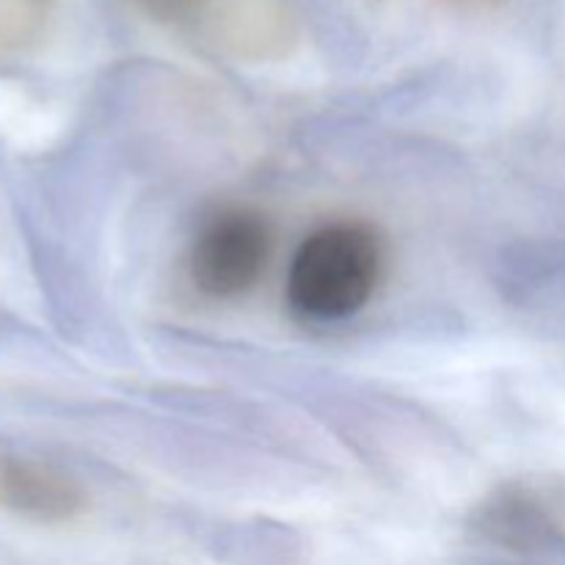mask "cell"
I'll return each instance as SVG.
<instances>
[{"label":"cell","mask_w":565,"mask_h":565,"mask_svg":"<svg viewBox=\"0 0 565 565\" xmlns=\"http://www.w3.org/2000/svg\"><path fill=\"white\" fill-rule=\"evenodd\" d=\"M381 265L384 252L373 226L359 221L326 224L292 254L287 301L309 320H345L373 298Z\"/></svg>","instance_id":"6da1fadb"},{"label":"cell","mask_w":565,"mask_h":565,"mask_svg":"<svg viewBox=\"0 0 565 565\" xmlns=\"http://www.w3.org/2000/svg\"><path fill=\"white\" fill-rule=\"evenodd\" d=\"M0 508L33 522L61 524L86 511V491L50 463L0 452Z\"/></svg>","instance_id":"277c9868"},{"label":"cell","mask_w":565,"mask_h":565,"mask_svg":"<svg viewBox=\"0 0 565 565\" xmlns=\"http://www.w3.org/2000/svg\"><path fill=\"white\" fill-rule=\"evenodd\" d=\"M158 22L191 31L235 61L268 64L296 50L301 25L290 0H136Z\"/></svg>","instance_id":"7a4b0ae2"},{"label":"cell","mask_w":565,"mask_h":565,"mask_svg":"<svg viewBox=\"0 0 565 565\" xmlns=\"http://www.w3.org/2000/svg\"><path fill=\"white\" fill-rule=\"evenodd\" d=\"M274 235L257 210L230 207L204 221L191 248V279L204 296L237 298L263 279Z\"/></svg>","instance_id":"3957f363"}]
</instances>
